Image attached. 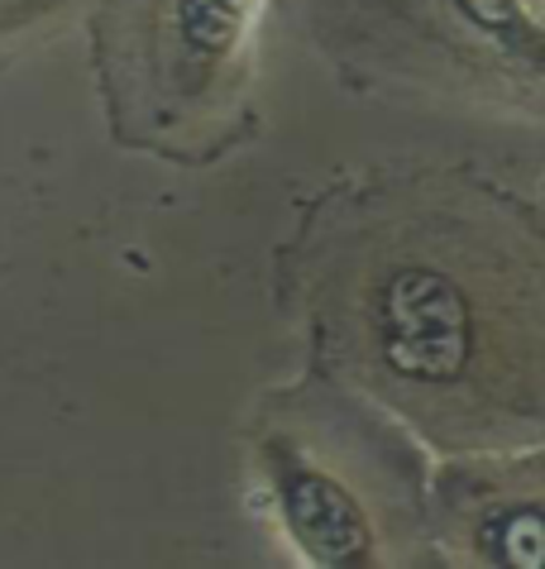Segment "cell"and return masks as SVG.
<instances>
[{"mask_svg": "<svg viewBox=\"0 0 545 569\" xmlns=\"http://www.w3.org/2000/svg\"><path fill=\"white\" fill-rule=\"evenodd\" d=\"M368 336L397 383L455 388L474 363V302L436 263L403 259L378 278L368 302Z\"/></svg>", "mask_w": 545, "mask_h": 569, "instance_id": "1", "label": "cell"}, {"mask_svg": "<svg viewBox=\"0 0 545 569\" xmlns=\"http://www.w3.org/2000/svg\"><path fill=\"white\" fill-rule=\"evenodd\" d=\"M459 10L469 14L474 24H484L488 34H503V39L522 34V39H532V24L517 14V0H459Z\"/></svg>", "mask_w": 545, "mask_h": 569, "instance_id": "4", "label": "cell"}, {"mask_svg": "<svg viewBox=\"0 0 545 569\" xmlns=\"http://www.w3.org/2000/svg\"><path fill=\"white\" fill-rule=\"evenodd\" d=\"M62 6H68V0H0V43L34 29L39 20H48V14Z\"/></svg>", "mask_w": 545, "mask_h": 569, "instance_id": "5", "label": "cell"}, {"mask_svg": "<svg viewBox=\"0 0 545 569\" xmlns=\"http://www.w3.org/2000/svg\"><path fill=\"white\" fill-rule=\"evenodd\" d=\"M254 6L259 0H164L158 34H164L172 77L187 91H201L230 62Z\"/></svg>", "mask_w": 545, "mask_h": 569, "instance_id": "3", "label": "cell"}, {"mask_svg": "<svg viewBox=\"0 0 545 569\" xmlns=\"http://www.w3.org/2000/svg\"><path fill=\"white\" fill-rule=\"evenodd\" d=\"M278 508L287 521V536L301 546V556L316 565H349L364 560L368 527L359 502L335 479H326L311 465L278 460Z\"/></svg>", "mask_w": 545, "mask_h": 569, "instance_id": "2", "label": "cell"}]
</instances>
